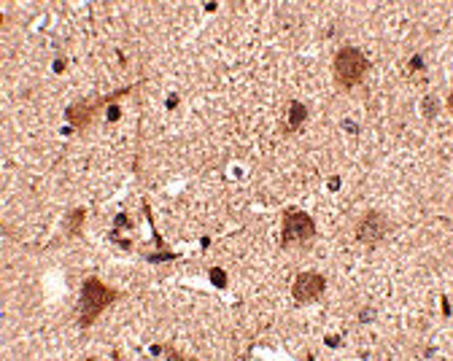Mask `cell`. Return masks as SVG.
<instances>
[{
	"label": "cell",
	"instance_id": "e0dca14e",
	"mask_svg": "<svg viewBox=\"0 0 453 361\" xmlns=\"http://www.w3.org/2000/svg\"><path fill=\"white\" fill-rule=\"evenodd\" d=\"M162 353H165L167 358H173V361H184V353H178L173 345H162Z\"/></svg>",
	"mask_w": 453,
	"mask_h": 361
},
{
	"label": "cell",
	"instance_id": "7402d4cb",
	"mask_svg": "<svg viewBox=\"0 0 453 361\" xmlns=\"http://www.w3.org/2000/svg\"><path fill=\"white\" fill-rule=\"evenodd\" d=\"M324 343L329 345V348H337V345L343 343V339H340V337H332V334H329V337H324Z\"/></svg>",
	"mask_w": 453,
	"mask_h": 361
},
{
	"label": "cell",
	"instance_id": "44dd1931",
	"mask_svg": "<svg viewBox=\"0 0 453 361\" xmlns=\"http://www.w3.org/2000/svg\"><path fill=\"white\" fill-rule=\"evenodd\" d=\"M65 68H68L65 57H57V59H54V65H51V70H54V73H65Z\"/></svg>",
	"mask_w": 453,
	"mask_h": 361
},
{
	"label": "cell",
	"instance_id": "2e32d148",
	"mask_svg": "<svg viewBox=\"0 0 453 361\" xmlns=\"http://www.w3.org/2000/svg\"><path fill=\"white\" fill-rule=\"evenodd\" d=\"M378 318V313L372 310V307H364V310L359 313V324H370V321H375Z\"/></svg>",
	"mask_w": 453,
	"mask_h": 361
},
{
	"label": "cell",
	"instance_id": "cb8c5ba5",
	"mask_svg": "<svg viewBox=\"0 0 453 361\" xmlns=\"http://www.w3.org/2000/svg\"><path fill=\"white\" fill-rule=\"evenodd\" d=\"M216 8H219L216 3H205V11H208V14H213V11H216Z\"/></svg>",
	"mask_w": 453,
	"mask_h": 361
},
{
	"label": "cell",
	"instance_id": "277c9868",
	"mask_svg": "<svg viewBox=\"0 0 453 361\" xmlns=\"http://www.w3.org/2000/svg\"><path fill=\"white\" fill-rule=\"evenodd\" d=\"M135 87H122L116 92H108V94H103V97H87V100H76V103H70L68 108H65V122L68 127H73V132H87L89 130V124L94 122V116H97L100 111H105L111 103H119L122 97H127V94H132Z\"/></svg>",
	"mask_w": 453,
	"mask_h": 361
},
{
	"label": "cell",
	"instance_id": "d6986e66",
	"mask_svg": "<svg viewBox=\"0 0 453 361\" xmlns=\"http://www.w3.org/2000/svg\"><path fill=\"white\" fill-rule=\"evenodd\" d=\"M440 307H442V315L450 318V296H448V294H442V296H440Z\"/></svg>",
	"mask_w": 453,
	"mask_h": 361
},
{
	"label": "cell",
	"instance_id": "ba28073f",
	"mask_svg": "<svg viewBox=\"0 0 453 361\" xmlns=\"http://www.w3.org/2000/svg\"><path fill=\"white\" fill-rule=\"evenodd\" d=\"M141 210H143L146 221H149V229H151V240H154V248H156V251H151V253H160V256H162V264H165V262H175V259H181V253H175V251H170V248H167V243L162 240V235H160V232H156V224H154V218H151V205L146 203V199H143Z\"/></svg>",
	"mask_w": 453,
	"mask_h": 361
},
{
	"label": "cell",
	"instance_id": "5bb4252c",
	"mask_svg": "<svg viewBox=\"0 0 453 361\" xmlns=\"http://www.w3.org/2000/svg\"><path fill=\"white\" fill-rule=\"evenodd\" d=\"M135 224H132V218H130V213H116L113 216V229H132Z\"/></svg>",
	"mask_w": 453,
	"mask_h": 361
},
{
	"label": "cell",
	"instance_id": "4fadbf2b",
	"mask_svg": "<svg viewBox=\"0 0 453 361\" xmlns=\"http://www.w3.org/2000/svg\"><path fill=\"white\" fill-rule=\"evenodd\" d=\"M108 243H113V246L122 248L124 253H130V251H132V243H130L127 237H119V229H111V232H108Z\"/></svg>",
	"mask_w": 453,
	"mask_h": 361
},
{
	"label": "cell",
	"instance_id": "7a4b0ae2",
	"mask_svg": "<svg viewBox=\"0 0 453 361\" xmlns=\"http://www.w3.org/2000/svg\"><path fill=\"white\" fill-rule=\"evenodd\" d=\"M370 70H372V62H370V57H367L359 46L345 44V46H340V49L334 51L332 78H334V84H337V89H340V92L356 89Z\"/></svg>",
	"mask_w": 453,
	"mask_h": 361
},
{
	"label": "cell",
	"instance_id": "8992f818",
	"mask_svg": "<svg viewBox=\"0 0 453 361\" xmlns=\"http://www.w3.org/2000/svg\"><path fill=\"white\" fill-rule=\"evenodd\" d=\"M326 291V278L321 272H313V270H305L294 275V283H291V299L297 305H310V302H319Z\"/></svg>",
	"mask_w": 453,
	"mask_h": 361
},
{
	"label": "cell",
	"instance_id": "ffe728a7",
	"mask_svg": "<svg viewBox=\"0 0 453 361\" xmlns=\"http://www.w3.org/2000/svg\"><path fill=\"white\" fill-rule=\"evenodd\" d=\"M343 130H345V132H351V135H359V124L351 122V119H343Z\"/></svg>",
	"mask_w": 453,
	"mask_h": 361
},
{
	"label": "cell",
	"instance_id": "30bf717a",
	"mask_svg": "<svg viewBox=\"0 0 453 361\" xmlns=\"http://www.w3.org/2000/svg\"><path fill=\"white\" fill-rule=\"evenodd\" d=\"M440 108H442V103H440L437 94H424V97H421V116H424L426 122H435L440 116Z\"/></svg>",
	"mask_w": 453,
	"mask_h": 361
},
{
	"label": "cell",
	"instance_id": "9a60e30c",
	"mask_svg": "<svg viewBox=\"0 0 453 361\" xmlns=\"http://www.w3.org/2000/svg\"><path fill=\"white\" fill-rule=\"evenodd\" d=\"M119 119H122V108H119L116 103H111L108 108H105V122L113 124V122H119Z\"/></svg>",
	"mask_w": 453,
	"mask_h": 361
},
{
	"label": "cell",
	"instance_id": "6da1fadb",
	"mask_svg": "<svg viewBox=\"0 0 453 361\" xmlns=\"http://www.w3.org/2000/svg\"><path fill=\"white\" fill-rule=\"evenodd\" d=\"M122 296H124V291L105 286L97 275L87 278L81 283V296H78V326L89 329L113 302H119Z\"/></svg>",
	"mask_w": 453,
	"mask_h": 361
},
{
	"label": "cell",
	"instance_id": "ac0fdd59",
	"mask_svg": "<svg viewBox=\"0 0 453 361\" xmlns=\"http://www.w3.org/2000/svg\"><path fill=\"white\" fill-rule=\"evenodd\" d=\"M178 103H181V97H178L175 92H170V94H167V100H165V108H167V111H175Z\"/></svg>",
	"mask_w": 453,
	"mask_h": 361
},
{
	"label": "cell",
	"instance_id": "7c38bea8",
	"mask_svg": "<svg viewBox=\"0 0 453 361\" xmlns=\"http://www.w3.org/2000/svg\"><path fill=\"white\" fill-rule=\"evenodd\" d=\"M407 76H413V73H426V59L421 57V54H413L407 62V68H405Z\"/></svg>",
	"mask_w": 453,
	"mask_h": 361
},
{
	"label": "cell",
	"instance_id": "52a82bcc",
	"mask_svg": "<svg viewBox=\"0 0 453 361\" xmlns=\"http://www.w3.org/2000/svg\"><path fill=\"white\" fill-rule=\"evenodd\" d=\"M308 116H310L308 105L300 103V100H291V103L286 105V116H283V122H281V135H291V132H297L300 127L308 122Z\"/></svg>",
	"mask_w": 453,
	"mask_h": 361
},
{
	"label": "cell",
	"instance_id": "9c48e42d",
	"mask_svg": "<svg viewBox=\"0 0 453 361\" xmlns=\"http://www.w3.org/2000/svg\"><path fill=\"white\" fill-rule=\"evenodd\" d=\"M84 218H87V208H70L65 213V218H62V235H65L68 240L81 237Z\"/></svg>",
	"mask_w": 453,
	"mask_h": 361
},
{
	"label": "cell",
	"instance_id": "5b68a950",
	"mask_svg": "<svg viewBox=\"0 0 453 361\" xmlns=\"http://www.w3.org/2000/svg\"><path fill=\"white\" fill-rule=\"evenodd\" d=\"M388 216L383 210L378 208H370L364 210V216L359 218V224H356V243H362L367 248H375L378 243H383L386 235H388Z\"/></svg>",
	"mask_w": 453,
	"mask_h": 361
},
{
	"label": "cell",
	"instance_id": "8fae6325",
	"mask_svg": "<svg viewBox=\"0 0 453 361\" xmlns=\"http://www.w3.org/2000/svg\"><path fill=\"white\" fill-rule=\"evenodd\" d=\"M208 278H210V283H213V289H219V291L227 289V272L221 270V267H210L208 270Z\"/></svg>",
	"mask_w": 453,
	"mask_h": 361
},
{
	"label": "cell",
	"instance_id": "3957f363",
	"mask_svg": "<svg viewBox=\"0 0 453 361\" xmlns=\"http://www.w3.org/2000/svg\"><path fill=\"white\" fill-rule=\"evenodd\" d=\"M316 218L300 208H283L281 213V248H308L316 240Z\"/></svg>",
	"mask_w": 453,
	"mask_h": 361
},
{
	"label": "cell",
	"instance_id": "603a6c76",
	"mask_svg": "<svg viewBox=\"0 0 453 361\" xmlns=\"http://www.w3.org/2000/svg\"><path fill=\"white\" fill-rule=\"evenodd\" d=\"M326 186H329L332 192H337V189H340V175H332V178H329V184H326Z\"/></svg>",
	"mask_w": 453,
	"mask_h": 361
}]
</instances>
